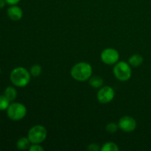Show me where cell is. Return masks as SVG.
<instances>
[{"instance_id": "6da1fadb", "label": "cell", "mask_w": 151, "mask_h": 151, "mask_svg": "<svg viewBox=\"0 0 151 151\" xmlns=\"http://www.w3.org/2000/svg\"><path fill=\"white\" fill-rule=\"evenodd\" d=\"M92 67L86 62H79L72 66L71 69V75L72 78L79 82H85L89 80L92 75Z\"/></svg>"}, {"instance_id": "7a4b0ae2", "label": "cell", "mask_w": 151, "mask_h": 151, "mask_svg": "<svg viewBox=\"0 0 151 151\" xmlns=\"http://www.w3.org/2000/svg\"><path fill=\"white\" fill-rule=\"evenodd\" d=\"M30 72L25 68L19 66L12 70L10 73V81L17 87H24L30 81Z\"/></svg>"}, {"instance_id": "3957f363", "label": "cell", "mask_w": 151, "mask_h": 151, "mask_svg": "<svg viewBox=\"0 0 151 151\" xmlns=\"http://www.w3.org/2000/svg\"><path fill=\"white\" fill-rule=\"evenodd\" d=\"M113 72L116 79L122 82L128 81L132 74L130 64L125 61L117 62L114 67Z\"/></svg>"}, {"instance_id": "277c9868", "label": "cell", "mask_w": 151, "mask_h": 151, "mask_svg": "<svg viewBox=\"0 0 151 151\" xmlns=\"http://www.w3.org/2000/svg\"><path fill=\"white\" fill-rule=\"evenodd\" d=\"M47 131L43 125H37L32 127L28 131L27 137L32 144H40L46 139Z\"/></svg>"}, {"instance_id": "5b68a950", "label": "cell", "mask_w": 151, "mask_h": 151, "mask_svg": "<svg viewBox=\"0 0 151 151\" xmlns=\"http://www.w3.org/2000/svg\"><path fill=\"white\" fill-rule=\"evenodd\" d=\"M7 114L10 119L14 121L21 120L27 114V109L20 103H13L7 109Z\"/></svg>"}, {"instance_id": "8992f818", "label": "cell", "mask_w": 151, "mask_h": 151, "mask_svg": "<svg viewBox=\"0 0 151 151\" xmlns=\"http://www.w3.org/2000/svg\"><path fill=\"white\" fill-rule=\"evenodd\" d=\"M115 96V91L113 88L109 86H102L100 88L97 94V98L98 102L102 104H107L113 100Z\"/></svg>"}, {"instance_id": "52a82bcc", "label": "cell", "mask_w": 151, "mask_h": 151, "mask_svg": "<svg viewBox=\"0 0 151 151\" xmlns=\"http://www.w3.org/2000/svg\"><path fill=\"white\" fill-rule=\"evenodd\" d=\"M101 60L105 64H116L119 59V54L118 51L113 48L105 49L101 53Z\"/></svg>"}, {"instance_id": "ba28073f", "label": "cell", "mask_w": 151, "mask_h": 151, "mask_svg": "<svg viewBox=\"0 0 151 151\" xmlns=\"http://www.w3.org/2000/svg\"><path fill=\"white\" fill-rule=\"evenodd\" d=\"M118 126L124 132H132L137 128V122L131 116H125L119 120Z\"/></svg>"}, {"instance_id": "9c48e42d", "label": "cell", "mask_w": 151, "mask_h": 151, "mask_svg": "<svg viewBox=\"0 0 151 151\" xmlns=\"http://www.w3.org/2000/svg\"><path fill=\"white\" fill-rule=\"evenodd\" d=\"M7 16L11 20L19 21L23 16V11L19 7L16 5H11L7 9Z\"/></svg>"}, {"instance_id": "30bf717a", "label": "cell", "mask_w": 151, "mask_h": 151, "mask_svg": "<svg viewBox=\"0 0 151 151\" xmlns=\"http://www.w3.org/2000/svg\"><path fill=\"white\" fill-rule=\"evenodd\" d=\"M144 59L143 57L139 54H134L131 55L128 59V63L130 66H132L134 67H138L142 64Z\"/></svg>"}, {"instance_id": "8fae6325", "label": "cell", "mask_w": 151, "mask_h": 151, "mask_svg": "<svg viewBox=\"0 0 151 151\" xmlns=\"http://www.w3.org/2000/svg\"><path fill=\"white\" fill-rule=\"evenodd\" d=\"M88 82L90 86L94 88H100L103 86V79L100 76L91 77Z\"/></svg>"}, {"instance_id": "7c38bea8", "label": "cell", "mask_w": 151, "mask_h": 151, "mask_svg": "<svg viewBox=\"0 0 151 151\" xmlns=\"http://www.w3.org/2000/svg\"><path fill=\"white\" fill-rule=\"evenodd\" d=\"M29 142L28 137H22L19 139L16 143V147L19 150H26L29 147Z\"/></svg>"}, {"instance_id": "4fadbf2b", "label": "cell", "mask_w": 151, "mask_h": 151, "mask_svg": "<svg viewBox=\"0 0 151 151\" xmlns=\"http://www.w3.org/2000/svg\"><path fill=\"white\" fill-rule=\"evenodd\" d=\"M4 95L10 101H13L16 100V97H17V91H16V88L13 87L8 86L7 88H6L5 91H4Z\"/></svg>"}, {"instance_id": "5bb4252c", "label": "cell", "mask_w": 151, "mask_h": 151, "mask_svg": "<svg viewBox=\"0 0 151 151\" xmlns=\"http://www.w3.org/2000/svg\"><path fill=\"white\" fill-rule=\"evenodd\" d=\"M102 151H118L119 150L117 145L112 142H108L103 145L100 148Z\"/></svg>"}, {"instance_id": "9a60e30c", "label": "cell", "mask_w": 151, "mask_h": 151, "mask_svg": "<svg viewBox=\"0 0 151 151\" xmlns=\"http://www.w3.org/2000/svg\"><path fill=\"white\" fill-rule=\"evenodd\" d=\"M29 72H30L31 76L38 77L42 72V68L40 65L34 64L31 66L30 69H29Z\"/></svg>"}, {"instance_id": "2e32d148", "label": "cell", "mask_w": 151, "mask_h": 151, "mask_svg": "<svg viewBox=\"0 0 151 151\" xmlns=\"http://www.w3.org/2000/svg\"><path fill=\"white\" fill-rule=\"evenodd\" d=\"M10 102L5 95H0V111L7 110L10 106Z\"/></svg>"}, {"instance_id": "e0dca14e", "label": "cell", "mask_w": 151, "mask_h": 151, "mask_svg": "<svg viewBox=\"0 0 151 151\" xmlns=\"http://www.w3.org/2000/svg\"><path fill=\"white\" fill-rule=\"evenodd\" d=\"M118 128H119V126L116 123H114V122H110V123H109L107 125L106 129L108 133H109L111 134H113L117 131Z\"/></svg>"}, {"instance_id": "ac0fdd59", "label": "cell", "mask_w": 151, "mask_h": 151, "mask_svg": "<svg viewBox=\"0 0 151 151\" xmlns=\"http://www.w3.org/2000/svg\"><path fill=\"white\" fill-rule=\"evenodd\" d=\"M29 151H44V148L42 146L40 145L39 144H32V145L29 146Z\"/></svg>"}, {"instance_id": "d6986e66", "label": "cell", "mask_w": 151, "mask_h": 151, "mask_svg": "<svg viewBox=\"0 0 151 151\" xmlns=\"http://www.w3.org/2000/svg\"><path fill=\"white\" fill-rule=\"evenodd\" d=\"M88 148V150H91V151H97L100 150V147H99V145L97 144H95V143H94V144H91L88 145V147H87Z\"/></svg>"}, {"instance_id": "ffe728a7", "label": "cell", "mask_w": 151, "mask_h": 151, "mask_svg": "<svg viewBox=\"0 0 151 151\" xmlns=\"http://www.w3.org/2000/svg\"><path fill=\"white\" fill-rule=\"evenodd\" d=\"M5 1L7 2V4H10V5H16L21 0H5Z\"/></svg>"}, {"instance_id": "44dd1931", "label": "cell", "mask_w": 151, "mask_h": 151, "mask_svg": "<svg viewBox=\"0 0 151 151\" xmlns=\"http://www.w3.org/2000/svg\"><path fill=\"white\" fill-rule=\"evenodd\" d=\"M6 3L7 2H6L5 0H0V9L3 8L5 6Z\"/></svg>"}, {"instance_id": "7402d4cb", "label": "cell", "mask_w": 151, "mask_h": 151, "mask_svg": "<svg viewBox=\"0 0 151 151\" xmlns=\"http://www.w3.org/2000/svg\"><path fill=\"white\" fill-rule=\"evenodd\" d=\"M0 74H1V69H0Z\"/></svg>"}]
</instances>
